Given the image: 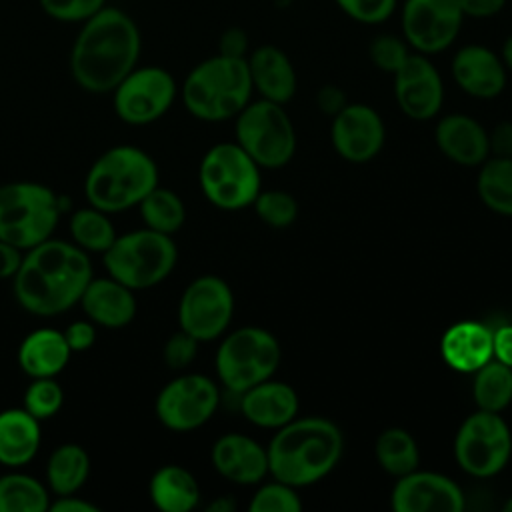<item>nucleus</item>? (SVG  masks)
Wrapping results in <instances>:
<instances>
[{
  "instance_id": "nucleus-24",
  "label": "nucleus",
  "mask_w": 512,
  "mask_h": 512,
  "mask_svg": "<svg viewBox=\"0 0 512 512\" xmlns=\"http://www.w3.org/2000/svg\"><path fill=\"white\" fill-rule=\"evenodd\" d=\"M440 152L460 166H480L488 154V132L484 126L466 114L444 116L434 130Z\"/></svg>"
},
{
  "instance_id": "nucleus-21",
  "label": "nucleus",
  "mask_w": 512,
  "mask_h": 512,
  "mask_svg": "<svg viewBox=\"0 0 512 512\" xmlns=\"http://www.w3.org/2000/svg\"><path fill=\"white\" fill-rule=\"evenodd\" d=\"M238 396L242 416L254 426L278 430L298 416V392L286 382L268 378Z\"/></svg>"
},
{
  "instance_id": "nucleus-51",
  "label": "nucleus",
  "mask_w": 512,
  "mask_h": 512,
  "mask_svg": "<svg viewBox=\"0 0 512 512\" xmlns=\"http://www.w3.org/2000/svg\"><path fill=\"white\" fill-rule=\"evenodd\" d=\"M234 508H236V504H234V500L230 496H218L216 500H212L206 506L208 512H232Z\"/></svg>"
},
{
  "instance_id": "nucleus-39",
  "label": "nucleus",
  "mask_w": 512,
  "mask_h": 512,
  "mask_svg": "<svg viewBox=\"0 0 512 512\" xmlns=\"http://www.w3.org/2000/svg\"><path fill=\"white\" fill-rule=\"evenodd\" d=\"M42 12L58 22L82 24L106 6V0H38Z\"/></svg>"
},
{
  "instance_id": "nucleus-16",
  "label": "nucleus",
  "mask_w": 512,
  "mask_h": 512,
  "mask_svg": "<svg viewBox=\"0 0 512 512\" xmlns=\"http://www.w3.org/2000/svg\"><path fill=\"white\" fill-rule=\"evenodd\" d=\"M390 504L396 512H462L466 498L452 478L416 468L396 480Z\"/></svg>"
},
{
  "instance_id": "nucleus-53",
  "label": "nucleus",
  "mask_w": 512,
  "mask_h": 512,
  "mask_svg": "<svg viewBox=\"0 0 512 512\" xmlns=\"http://www.w3.org/2000/svg\"><path fill=\"white\" fill-rule=\"evenodd\" d=\"M502 510H506V512H512V496L502 504Z\"/></svg>"
},
{
  "instance_id": "nucleus-28",
  "label": "nucleus",
  "mask_w": 512,
  "mask_h": 512,
  "mask_svg": "<svg viewBox=\"0 0 512 512\" xmlns=\"http://www.w3.org/2000/svg\"><path fill=\"white\" fill-rule=\"evenodd\" d=\"M148 496L160 512H190L200 504L202 490L196 476L180 464H164L148 482Z\"/></svg>"
},
{
  "instance_id": "nucleus-3",
  "label": "nucleus",
  "mask_w": 512,
  "mask_h": 512,
  "mask_svg": "<svg viewBox=\"0 0 512 512\" xmlns=\"http://www.w3.org/2000/svg\"><path fill=\"white\" fill-rule=\"evenodd\" d=\"M344 452L342 430L328 418H294L280 426L266 446L268 472L294 488L328 476Z\"/></svg>"
},
{
  "instance_id": "nucleus-38",
  "label": "nucleus",
  "mask_w": 512,
  "mask_h": 512,
  "mask_svg": "<svg viewBox=\"0 0 512 512\" xmlns=\"http://www.w3.org/2000/svg\"><path fill=\"white\" fill-rule=\"evenodd\" d=\"M248 508L250 512H300L302 500L298 488L274 478L256 490Z\"/></svg>"
},
{
  "instance_id": "nucleus-45",
  "label": "nucleus",
  "mask_w": 512,
  "mask_h": 512,
  "mask_svg": "<svg viewBox=\"0 0 512 512\" xmlns=\"http://www.w3.org/2000/svg\"><path fill=\"white\" fill-rule=\"evenodd\" d=\"M48 510L50 512H98L100 506L78 496V492H76V494H66V496H52Z\"/></svg>"
},
{
  "instance_id": "nucleus-47",
  "label": "nucleus",
  "mask_w": 512,
  "mask_h": 512,
  "mask_svg": "<svg viewBox=\"0 0 512 512\" xmlns=\"http://www.w3.org/2000/svg\"><path fill=\"white\" fill-rule=\"evenodd\" d=\"M248 50V36L240 28H230L222 34L220 38V52L224 56H236V58H246Z\"/></svg>"
},
{
  "instance_id": "nucleus-44",
  "label": "nucleus",
  "mask_w": 512,
  "mask_h": 512,
  "mask_svg": "<svg viewBox=\"0 0 512 512\" xmlns=\"http://www.w3.org/2000/svg\"><path fill=\"white\" fill-rule=\"evenodd\" d=\"M492 358L512 368V324L492 330Z\"/></svg>"
},
{
  "instance_id": "nucleus-35",
  "label": "nucleus",
  "mask_w": 512,
  "mask_h": 512,
  "mask_svg": "<svg viewBox=\"0 0 512 512\" xmlns=\"http://www.w3.org/2000/svg\"><path fill=\"white\" fill-rule=\"evenodd\" d=\"M474 374L472 398L476 408L488 412H502L512 402V368L498 362L496 358L488 360Z\"/></svg>"
},
{
  "instance_id": "nucleus-7",
  "label": "nucleus",
  "mask_w": 512,
  "mask_h": 512,
  "mask_svg": "<svg viewBox=\"0 0 512 512\" xmlns=\"http://www.w3.org/2000/svg\"><path fill=\"white\" fill-rule=\"evenodd\" d=\"M62 214V198L46 184L14 180L0 184V240L20 250L54 236Z\"/></svg>"
},
{
  "instance_id": "nucleus-27",
  "label": "nucleus",
  "mask_w": 512,
  "mask_h": 512,
  "mask_svg": "<svg viewBox=\"0 0 512 512\" xmlns=\"http://www.w3.org/2000/svg\"><path fill=\"white\" fill-rule=\"evenodd\" d=\"M248 70L254 90L262 98L276 104H286L296 94V70L290 58L276 46H260L248 58Z\"/></svg>"
},
{
  "instance_id": "nucleus-30",
  "label": "nucleus",
  "mask_w": 512,
  "mask_h": 512,
  "mask_svg": "<svg viewBox=\"0 0 512 512\" xmlns=\"http://www.w3.org/2000/svg\"><path fill=\"white\" fill-rule=\"evenodd\" d=\"M52 494L44 480L22 468L0 474V512H46Z\"/></svg>"
},
{
  "instance_id": "nucleus-4",
  "label": "nucleus",
  "mask_w": 512,
  "mask_h": 512,
  "mask_svg": "<svg viewBox=\"0 0 512 512\" xmlns=\"http://www.w3.org/2000/svg\"><path fill=\"white\" fill-rule=\"evenodd\" d=\"M158 184V164L146 150L116 144L90 164L84 176V196L90 206L114 216L136 208Z\"/></svg>"
},
{
  "instance_id": "nucleus-50",
  "label": "nucleus",
  "mask_w": 512,
  "mask_h": 512,
  "mask_svg": "<svg viewBox=\"0 0 512 512\" xmlns=\"http://www.w3.org/2000/svg\"><path fill=\"white\" fill-rule=\"evenodd\" d=\"M506 0H460L464 16L490 18L504 8Z\"/></svg>"
},
{
  "instance_id": "nucleus-23",
  "label": "nucleus",
  "mask_w": 512,
  "mask_h": 512,
  "mask_svg": "<svg viewBox=\"0 0 512 512\" xmlns=\"http://www.w3.org/2000/svg\"><path fill=\"white\" fill-rule=\"evenodd\" d=\"M72 350L62 330L38 326L30 330L18 344L16 360L28 378H58L68 366Z\"/></svg>"
},
{
  "instance_id": "nucleus-37",
  "label": "nucleus",
  "mask_w": 512,
  "mask_h": 512,
  "mask_svg": "<svg viewBox=\"0 0 512 512\" xmlns=\"http://www.w3.org/2000/svg\"><path fill=\"white\" fill-rule=\"evenodd\" d=\"M254 210L270 228H288L298 218V202L286 190H260L254 200Z\"/></svg>"
},
{
  "instance_id": "nucleus-34",
  "label": "nucleus",
  "mask_w": 512,
  "mask_h": 512,
  "mask_svg": "<svg viewBox=\"0 0 512 512\" xmlns=\"http://www.w3.org/2000/svg\"><path fill=\"white\" fill-rule=\"evenodd\" d=\"M374 454L382 470L396 478L416 470L420 464V450L414 436L398 426L386 428L378 434Z\"/></svg>"
},
{
  "instance_id": "nucleus-6",
  "label": "nucleus",
  "mask_w": 512,
  "mask_h": 512,
  "mask_svg": "<svg viewBox=\"0 0 512 512\" xmlns=\"http://www.w3.org/2000/svg\"><path fill=\"white\" fill-rule=\"evenodd\" d=\"M178 262V246L172 236L146 226L118 234L102 254V266L130 290H148L162 284Z\"/></svg>"
},
{
  "instance_id": "nucleus-22",
  "label": "nucleus",
  "mask_w": 512,
  "mask_h": 512,
  "mask_svg": "<svg viewBox=\"0 0 512 512\" xmlns=\"http://www.w3.org/2000/svg\"><path fill=\"white\" fill-rule=\"evenodd\" d=\"M456 84L470 96L490 100L506 86V66L500 56L480 44L464 46L452 60Z\"/></svg>"
},
{
  "instance_id": "nucleus-26",
  "label": "nucleus",
  "mask_w": 512,
  "mask_h": 512,
  "mask_svg": "<svg viewBox=\"0 0 512 512\" xmlns=\"http://www.w3.org/2000/svg\"><path fill=\"white\" fill-rule=\"evenodd\" d=\"M42 422L22 406L0 410V464L24 468L40 452Z\"/></svg>"
},
{
  "instance_id": "nucleus-40",
  "label": "nucleus",
  "mask_w": 512,
  "mask_h": 512,
  "mask_svg": "<svg viewBox=\"0 0 512 512\" xmlns=\"http://www.w3.org/2000/svg\"><path fill=\"white\" fill-rule=\"evenodd\" d=\"M198 346L200 342L190 336L188 332L184 330H176L174 334H170V338L164 342V348H162V360L164 364L174 370V372H184L194 360H196V354H198Z\"/></svg>"
},
{
  "instance_id": "nucleus-17",
  "label": "nucleus",
  "mask_w": 512,
  "mask_h": 512,
  "mask_svg": "<svg viewBox=\"0 0 512 512\" xmlns=\"http://www.w3.org/2000/svg\"><path fill=\"white\" fill-rule=\"evenodd\" d=\"M394 96L400 110L412 120L434 118L444 102V84L426 54H408L394 72Z\"/></svg>"
},
{
  "instance_id": "nucleus-46",
  "label": "nucleus",
  "mask_w": 512,
  "mask_h": 512,
  "mask_svg": "<svg viewBox=\"0 0 512 512\" xmlns=\"http://www.w3.org/2000/svg\"><path fill=\"white\" fill-rule=\"evenodd\" d=\"M24 250L0 240V280H12L20 268Z\"/></svg>"
},
{
  "instance_id": "nucleus-5",
  "label": "nucleus",
  "mask_w": 512,
  "mask_h": 512,
  "mask_svg": "<svg viewBox=\"0 0 512 512\" xmlns=\"http://www.w3.org/2000/svg\"><path fill=\"white\" fill-rule=\"evenodd\" d=\"M252 78L246 58L216 54L196 64L180 88L184 108L202 122H222L250 102Z\"/></svg>"
},
{
  "instance_id": "nucleus-48",
  "label": "nucleus",
  "mask_w": 512,
  "mask_h": 512,
  "mask_svg": "<svg viewBox=\"0 0 512 512\" xmlns=\"http://www.w3.org/2000/svg\"><path fill=\"white\" fill-rule=\"evenodd\" d=\"M488 144L494 156H512V122H500L488 134Z\"/></svg>"
},
{
  "instance_id": "nucleus-15",
  "label": "nucleus",
  "mask_w": 512,
  "mask_h": 512,
  "mask_svg": "<svg viewBox=\"0 0 512 512\" xmlns=\"http://www.w3.org/2000/svg\"><path fill=\"white\" fill-rule=\"evenodd\" d=\"M462 20L460 0H406L402 34L416 52L436 54L456 40Z\"/></svg>"
},
{
  "instance_id": "nucleus-14",
  "label": "nucleus",
  "mask_w": 512,
  "mask_h": 512,
  "mask_svg": "<svg viewBox=\"0 0 512 512\" xmlns=\"http://www.w3.org/2000/svg\"><path fill=\"white\" fill-rule=\"evenodd\" d=\"M234 316V294L226 280L214 274L194 278L178 302V328L200 344L226 334Z\"/></svg>"
},
{
  "instance_id": "nucleus-10",
  "label": "nucleus",
  "mask_w": 512,
  "mask_h": 512,
  "mask_svg": "<svg viewBox=\"0 0 512 512\" xmlns=\"http://www.w3.org/2000/svg\"><path fill=\"white\" fill-rule=\"evenodd\" d=\"M236 142L260 168H282L296 152V128L284 104L262 98L236 114Z\"/></svg>"
},
{
  "instance_id": "nucleus-52",
  "label": "nucleus",
  "mask_w": 512,
  "mask_h": 512,
  "mask_svg": "<svg viewBox=\"0 0 512 512\" xmlns=\"http://www.w3.org/2000/svg\"><path fill=\"white\" fill-rule=\"evenodd\" d=\"M500 60H502V64H504L508 70H512V36H508V38L504 40L502 52H500Z\"/></svg>"
},
{
  "instance_id": "nucleus-33",
  "label": "nucleus",
  "mask_w": 512,
  "mask_h": 512,
  "mask_svg": "<svg viewBox=\"0 0 512 512\" xmlns=\"http://www.w3.org/2000/svg\"><path fill=\"white\" fill-rule=\"evenodd\" d=\"M146 228L174 236L186 222L184 200L166 186L152 188L136 206Z\"/></svg>"
},
{
  "instance_id": "nucleus-25",
  "label": "nucleus",
  "mask_w": 512,
  "mask_h": 512,
  "mask_svg": "<svg viewBox=\"0 0 512 512\" xmlns=\"http://www.w3.org/2000/svg\"><path fill=\"white\" fill-rule=\"evenodd\" d=\"M444 362L462 374H472L492 360V328L478 320L452 324L440 340Z\"/></svg>"
},
{
  "instance_id": "nucleus-2",
  "label": "nucleus",
  "mask_w": 512,
  "mask_h": 512,
  "mask_svg": "<svg viewBox=\"0 0 512 512\" xmlns=\"http://www.w3.org/2000/svg\"><path fill=\"white\" fill-rule=\"evenodd\" d=\"M142 38L136 22L118 6H104L80 24L70 48V76L90 94H110L138 66Z\"/></svg>"
},
{
  "instance_id": "nucleus-12",
  "label": "nucleus",
  "mask_w": 512,
  "mask_h": 512,
  "mask_svg": "<svg viewBox=\"0 0 512 512\" xmlns=\"http://www.w3.org/2000/svg\"><path fill=\"white\" fill-rule=\"evenodd\" d=\"M218 384L198 372H180L156 394L154 416L172 432H192L204 426L218 410Z\"/></svg>"
},
{
  "instance_id": "nucleus-1",
  "label": "nucleus",
  "mask_w": 512,
  "mask_h": 512,
  "mask_svg": "<svg viewBox=\"0 0 512 512\" xmlns=\"http://www.w3.org/2000/svg\"><path fill=\"white\" fill-rule=\"evenodd\" d=\"M92 276L90 254L72 240L50 236L24 252L12 278V292L28 314L52 318L78 306Z\"/></svg>"
},
{
  "instance_id": "nucleus-41",
  "label": "nucleus",
  "mask_w": 512,
  "mask_h": 512,
  "mask_svg": "<svg viewBox=\"0 0 512 512\" xmlns=\"http://www.w3.org/2000/svg\"><path fill=\"white\" fill-rule=\"evenodd\" d=\"M408 54L410 52L406 42L392 34H382L370 44V60L376 64V68L390 74H394L402 66Z\"/></svg>"
},
{
  "instance_id": "nucleus-13",
  "label": "nucleus",
  "mask_w": 512,
  "mask_h": 512,
  "mask_svg": "<svg viewBox=\"0 0 512 512\" xmlns=\"http://www.w3.org/2000/svg\"><path fill=\"white\" fill-rule=\"evenodd\" d=\"M116 116L130 126L160 120L174 104L178 86L174 76L160 66H136L110 92Z\"/></svg>"
},
{
  "instance_id": "nucleus-19",
  "label": "nucleus",
  "mask_w": 512,
  "mask_h": 512,
  "mask_svg": "<svg viewBox=\"0 0 512 512\" xmlns=\"http://www.w3.org/2000/svg\"><path fill=\"white\" fill-rule=\"evenodd\" d=\"M210 460L222 478L240 486L260 484L270 474L266 448L240 432L222 434L212 444Z\"/></svg>"
},
{
  "instance_id": "nucleus-29",
  "label": "nucleus",
  "mask_w": 512,
  "mask_h": 512,
  "mask_svg": "<svg viewBox=\"0 0 512 512\" xmlns=\"http://www.w3.org/2000/svg\"><path fill=\"white\" fill-rule=\"evenodd\" d=\"M90 454L78 442H62L52 448L44 468V482L52 496L76 494L90 476Z\"/></svg>"
},
{
  "instance_id": "nucleus-18",
  "label": "nucleus",
  "mask_w": 512,
  "mask_h": 512,
  "mask_svg": "<svg viewBox=\"0 0 512 512\" xmlns=\"http://www.w3.org/2000/svg\"><path fill=\"white\" fill-rule=\"evenodd\" d=\"M332 146L340 158L364 164L384 146L386 130L380 114L368 104H346L332 116Z\"/></svg>"
},
{
  "instance_id": "nucleus-20",
  "label": "nucleus",
  "mask_w": 512,
  "mask_h": 512,
  "mask_svg": "<svg viewBox=\"0 0 512 512\" xmlns=\"http://www.w3.org/2000/svg\"><path fill=\"white\" fill-rule=\"evenodd\" d=\"M78 306L98 328L120 330L136 318V292L112 276H92Z\"/></svg>"
},
{
  "instance_id": "nucleus-36",
  "label": "nucleus",
  "mask_w": 512,
  "mask_h": 512,
  "mask_svg": "<svg viewBox=\"0 0 512 512\" xmlns=\"http://www.w3.org/2000/svg\"><path fill=\"white\" fill-rule=\"evenodd\" d=\"M64 400V388L56 378H30V384L22 394V408L44 422L62 410Z\"/></svg>"
},
{
  "instance_id": "nucleus-8",
  "label": "nucleus",
  "mask_w": 512,
  "mask_h": 512,
  "mask_svg": "<svg viewBox=\"0 0 512 512\" xmlns=\"http://www.w3.org/2000/svg\"><path fill=\"white\" fill-rule=\"evenodd\" d=\"M282 360L276 336L258 326H242L226 332L218 344L214 366L218 382L234 394L272 378Z\"/></svg>"
},
{
  "instance_id": "nucleus-9",
  "label": "nucleus",
  "mask_w": 512,
  "mask_h": 512,
  "mask_svg": "<svg viewBox=\"0 0 512 512\" xmlns=\"http://www.w3.org/2000/svg\"><path fill=\"white\" fill-rule=\"evenodd\" d=\"M198 184L212 206L242 210L254 204L262 190L260 166L238 142H218L200 160Z\"/></svg>"
},
{
  "instance_id": "nucleus-43",
  "label": "nucleus",
  "mask_w": 512,
  "mask_h": 512,
  "mask_svg": "<svg viewBox=\"0 0 512 512\" xmlns=\"http://www.w3.org/2000/svg\"><path fill=\"white\" fill-rule=\"evenodd\" d=\"M62 334H64V340H66V344L70 346L72 354H76V352H86V350H90V348L96 344L98 326H96L92 320H88V318L84 316L82 320L70 322V324L62 330Z\"/></svg>"
},
{
  "instance_id": "nucleus-32",
  "label": "nucleus",
  "mask_w": 512,
  "mask_h": 512,
  "mask_svg": "<svg viewBox=\"0 0 512 512\" xmlns=\"http://www.w3.org/2000/svg\"><path fill=\"white\" fill-rule=\"evenodd\" d=\"M476 190L486 208L512 216V156H492L480 164Z\"/></svg>"
},
{
  "instance_id": "nucleus-11",
  "label": "nucleus",
  "mask_w": 512,
  "mask_h": 512,
  "mask_svg": "<svg viewBox=\"0 0 512 512\" xmlns=\"http://www.w3.org/2000/svg\"><path fill=\"white\" fill-rule=\"evenodd\" d=\"M512 456V432L500 412L476 408L464 418L454 436V458L474 478L502 472Z\"/></svg>"
},
{
  "instance_id": "nucleus-42",
  "label": "nucleus",
  "mask_w": 512,
  "mask_h": 512,
  "mask_svg": "<svg viewBox=\"0 0 512 512\" xmlns=\"http://www.w3.org/2000/svg\"><path fill=\"white\" fill-rule=\"evenodd\" d=\"M340 10L362 24H378L390 18L396 0H336Z\"/></svg>"
},
{
  "instance_id": "nucleus-31",
  "label": "nucleus",
  "mask_w": 512,
  "mask_h": 512,
  "mask_svg": "<svg viewBox=\"0 0 512 512\" xmlns=\"http://www.w3.org/2000/svg\"><path fill=\"white\" fill-rule=\"evenodd\" d=\"M68 234L70 240L82 248L86 254H104L112 242L116 240L118 232L112 224V214L94 208L90 204L76 208L68 220Z\"/></svg>"
},
{
  "instance_id": "nucleus-49",
  "label": "nucleus",
  "mask_w": 512,
  "mask_h": 512,
  "mask_svg": "<svg viewBox=\"0 0 512 512\" xmlns=\"http://www.w3.org/2000/svg\"><path fill=\"white\" fill-rule=\"evenodd\" d=\"M318 108L326 114V116H336L344 106H346V94L336 88V86H324L318 92Z\"/></svg>"
}]
</instances>
